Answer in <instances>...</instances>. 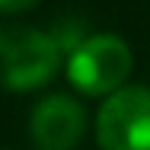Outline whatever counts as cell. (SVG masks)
<instances>
[{"label":"cell","instance_id":"obj_1","mask_svg":"<svg viewBox=\"0 0 150 150\" xmlns=\"http://www.w3.org/2000/svg\"><path fill=\"white\" fill-rule=\"evenodd\" d=\"M64 48L54 35L29 26H0V86L29 93L45 86L61 67Z\"/></svg>","mask_w":150,"mask_h":150},{"label":"cell","instance_id":"obj_2","mask_svg":"<svg viewBox=\"0 0 150 150\" xmlns=\"http://www.w3.org/2000/svg\"><path fill=\"white\" fill-rule=\"evenodd\" d=\"M131 70H134V54L128 42L109 32L80 38V45L70 48V58H67L70 83L86 96H109L121 90Z\"/></svg>","mask_w":150,"mask_h":150},{"label":"cell","instance_id":"obj_3","mask_svg":"<svg viewBox=\"0 0 150 150\" xmlns=\"http://www.w3.org/2000/svg\"><path fill=\"white\" fill-rule=\"evenodd\" d=\"M102 150H150V86H121L109 93L96 115Z\"/></svg>","mask_w":150,"mask_h":150},{"label":"cell","instance_id":"obj_4","mask_svg":"<svg viewBox=\"0 0 150 150\" xmlns=\"http://www.w3.org/2000/svg\"><path fill=\"white\" fill-rule=\"evenodd\" d=\"M32 141L38 150H74L83 141L86 131V112L77 99L54 93L48 99H42L32 112L29 121Z\"/></svg>","mask_w":150,"mask_h":150},{"label":"cell","instance_id":"obj_5","mask_svg":"<svg viewBox=\"0 0 150 150\" xmlns=\"http://www.w3.org/2000/svg\"><path fill=\"white\" fill-rule=\"evenodd\" d=\"M35 3L42 0H0V13H23V10H32Z\"/></svg>","mask_w":150,"mask_h":150}]
</instances>
